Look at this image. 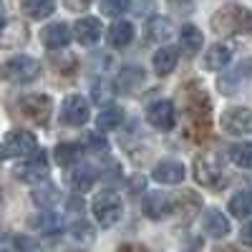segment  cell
<instances>
[{
  "instance_id": "22",
  "label": "cell",
  "mask_w": 252,
  "mask_h": 252,
  "mask_svg": "<svg viewBox=\"0 0 252 252\" xmlns=\"http://www.w3.org/2000/svg\"><path fill=\"white\" fill-rule=\"evenodd\" d=\"M56 10V0H23V13L33 20L48 18Z\"/></svg>"
},
{
  "instance_id": "14",
  "label": "cell",
  "mask_w": 252,
  "mask_h": 252,
  "mask_svg": "<svg viewBox=\"0 0 252 252\" xmlns=\"http://www.w3.org/2000/svg\"><path fill=\"white\" fill-rule=\"evenodd\" d=\"M101 20L98 18H81L78 23H76V38H78V43L83 46H94L96 40L101 38Z\"/></svg>"
},
{
  "instance_id": "36",
  "label": "cell",
  "mask_w": 252,
  "mask_h": 252,
  "mask_svg": "<svg viewBox=\"0 0 252 252\" xmlns=\"http://www.w3.org/2000/svg\"><path fill=\"white\" fill-rule=\"evenodd\" d=\"M217 252H252V250H247V247H240V245H224V247H220Z\"/></svg>"
},
{
  "instance_id": "17",
  "label": "cell",
  "mask_w": 252,
  "mask_h": 252,
  "mask_svg": "<svg viewBox=\"0 0 252 252\" xmlns=\"http://www.w3.org/2000/svg\"><path fill=\"white\" fill-rule=\"evenodd\" d=\"M134 40V26L129 20H116V23L109 28V43L114 48H124Z\"/></svg>"
},
{
  "instance_id": "16",
  "label": "cell",
  "mask_w": 252,
  "mask_h": 252,
  "mask_svg": "<svg viewBox=\"0 0 252 252\" xmlns=\"http://www.w3.org/2000/svg\"><path fill=\"white\" fill-rule=\"evenodd\" d=\"M250 73H252V61L240 63V66H237L235 71H229V73H224V76H222V81H220L222 91H224V94H235V89L240 86V81H247V78H250Z\"/></svg>"
},
{
  "instance_id": "12",
  "label": "cell",
  "mask_w": 252,
  "mask_h": 252,
  "mask_svg": "<svg viewBox=\"0 0 252 252\" xmlns=\"http://www.w3.org/2000/svg\"><path fill=\"white\" fill-rule=\"evenodd\" d=\"M184 164L182 161H174V159H166V161H159L154 166V179L161 182V184H179L184 179Z\"/></svg>"
},
{
  "instance_id": "23",
  "label": "cell",
  "mask_w": 252,
  "mask_h": 252,
  "mask_svg": "<svg viewBox=\"0 0 252 252\" xmlns=\"http://www.w3.org/2000/svg\"><path fill=\"white\" fill-rule=\"evenodd\" d=\"M229 215L232 217H250L252 215V192H237L229 199Z\"/></svg>"
},
{
  "instance_id": "19",
  "label": "cell",
  "mask_w": 252,
  "mask_h": 252,
  "mask_svg": "<svg viewBox=\"0 0 252 252\" xmlns=\"http://www.w3.org/2000/svg\"><path fill=\"white\" fill-rule=\"evenodd\" d=\"M204 232L209 237H224L229 232V222L220 209H209V212L204 215Z\"/></svg>"
},
{
  "instance_id": "3",
  "label": "cell",
  "mask_w": 252,
  "mask_h": 252,
  "mask_svg": "<svg viewBox=\"0 0 252 252\" xmlns=\"http://www.w3.org/2000/svg\"><path fill=\"white\" fill-rule=\"evenodd\" d=\"M94 217L101 227H114L121 220V199L114 192H101L94 197Z\"/></svg>"
},
{
  "instance_id": "28",
  "label": "cell",
  "mask_w": 252,
  "mask_h": 252,
  "mask_svg": "<svg viewBox=\"0 0 252 252\" xmlns=\"http://www.w3.org/2000/svg\"><path fill=\"white\" fill-rule=\"evenodd\" d=\"M58 199H61V192L56 187H43V189H35L33 192V202L40 207H53Z\"/></svg>"
},
{
  "instance_id": "4",
  "label": "cell",
  "mask_w": 252,
  "mask_h": 252,
  "mask_svg": "<svg viewBox=\"0 0 252 252\" xmlns=\"http://www.w3.org/2000/svg\"><path fill=\"white\" fill-rule=\"evenodd\" d=\"M38 71H40V66H38V61L35 58H31V56H13L5 66H3V76H5V81H10V83H28V81H33L35 76H38Z\"/></svg>"
},
{
  "instance_id": "10",
  "label": "cell",
  "mask_w": 252,
  "mask_h": 252,
  "mask_svg": "<svg viewBox=\"0 0 252 252\" xmlns=\"http://www.w3.org/2000/svg\"><path fill=\"white\" fill-rule=\"evenodd\" d=\"M194 177H197V182L204 184V187H220V184L224 182L222 166H220L212 157H199V159L194 161Z\"/></svg>"
},
{
  "instance_id": "11",
  "label": "cell",
  "mask_w": 252,
  "mask_h": 252,
  "mask_svg": "<svg viewBox=\"0 0 252 252\" xmlns=\"http://www.w3.org/2000/svg\"><path fill=\"white\" fill-rule=\"evenodd\" d=\"M61 116L66 124L71 126H81L89 121V101L81 98V96H68L63 101V109H61Z\"/></svg>"
},
{
  "instance_id": "33",
  "label": "cell",
  "mask_w": 252,
  "mask_h": 252,
  "mask_svg": "<svg viewBox=\"0 0 252 252\" xmlns=\"http://www.w3.org/2000/svg\"><path fill=\"white\" fill-rule=\"evenodd\" d=\"M73 237L76 240H91L94 232H91V227L86 222H78V224H73Z\"/></svg>"
},
{
  "instance_id": "29",
  "label": "cell",
  "mask_w": 252,
  "mask_h": 252,
  "mask_svg": "<svg viewBox=\"0 0 252 252\" xmlns=\"http://www.w3.org/2000/svg\"><path fill=\"white\" fill-rule=\"evenodd\" d=\"M129 5H131V0H101V13L109 18H116L129 10Z\"/></svg>"
},
{
  "instance_id": "37",
  "label": "cell",
  "mask_w": 252,
  "mask_h": 252,
  "mask_svg": "<svg viewBox=\"0 0 252 252\" xmlns=\"http://www.w3.org/2000/svg\"><path fill=\"white\" fill-rule=\"evenodd\" d=\"M242 242H247V245H252V222L242 227Z\"/></svg>"
},
{
  "instance_id": "30",
  "label": "cell",
  "mask_w": 252,
  "mask_h": 252,
  "mask_svg": "<svg viewBox=\"0 0 252 252\" xmlns=\"http://www.w3.org/2000/svg\"><path fill=\"white\" fill-rule=\"evenodd\" d=\"M94 101L96 103H109V101H114V89H111V83H106V81H96L94 83Z\"/></svg>"
},
{
  "instance_id": "21",
  "label": "cell",
  "mask_w": 252,
  "mask_h": 252,
  "mask_svg": "<svg viewBox=\"0 0 252 252\" xmlns=\"http://www.w3.org/2000/svg\"><path fill=\"white\" fill-rule=\"evenodd\" d=\"M202 31L199 28H194V26H184L182 31H179V46H182V51L187 53V56H194L197 51H202Z\"/></svg>"
},
{
  "instance_id": "1",
  "label": "cell",
  "mask_w": 252,
  "mask_h": 252,
  "mask_svg": "<svg viewBox=\"0 0 252 252\" xmlns=\"http://www.w3.org/2000/svg\"><path fill=\"white\" fill-rule=\"evenodd\" d=\"M182 111L194 131H202V136L209 131V119H212V106L199 83H187V89L182 91Z\"/></svg>"
},
{
  "instance_id": "26",
  "label": "cell",
  "mask_w": 252,
  "mask_h": 252,
  "mask_svg": "<svg viewBox=\"0 0 252 252\" xmlns=\"http://www.w3.org/2000/svg\"><path fill=\"white\" fill-rule=\"evenodd\" d=\"M229 159L242 169H252V144H235L229 146Z\"/></svg>"
},
{
  "instance_id": "32",
  "label": "cell",
  "mask_w": 252,
  "mask_h": 252,
  "mask_svg": "<svg viewBox=\"0 0 252 252\" xmlns=\"http://www.w3.org/2000/svg\"><path fill=\"white\" fill-rule=\"evenodd\" d=\"M169 35H172V23H169V20H154V23H152V38L166 40Z\"/></svg>"
},
{
  "instance_id": "20",
  "label": "cell",
  "mask_w": 252,
  "mask_h": 252,
  "mask_svg": "<svg viewBox=\"0 0 252 252\" xmlns=\"http://www.w3.org/2000/svg\"><path fill=\"white\" fill-rule=\"evenodd\" d=\"M177 58H179L177 48H172V46H161V48L154 53V71H157L159 76L172 73L174 66H177Z\"/></svg>"
},
{
  "instance_id": "24",
  "label": "cell",
  "mask_w": 252,
  "mask_h": 252,
  "mask_svg": "<svg viewBox=\"0 0 252 252\" xmlns=\"http://www.w3.org/2000/svg\"><path fill=\"white\" fill-rule=\"evenodd\" d=\"M94 179H96V172L91 169V166H76V169L71 172V184H73V189H78V192H86V189H91V184H94Z\"/></svg>"
},
{
  "instance_id": "25",
  "label": "cell",
  "mask_w": 252,
  "mask_h": 252,
  "mask_svg": "<svg viewBox=\"0 0 252 252\" xmlns=\"http://www.w3.org/2000/svg\"><path fill=\"white\" fill-rule=\"evenodd\" d=\"M26 38H28V31L23 23H15V20H8V26L3 31V46H20V43H26Z\"/></svg>"
},
{
  "instance_id": "7",
  "label": "cell",
  "mask_w": 252,
  "mask_h": 252,
  "mask_svg": "<svg viewBox=\"0 0 252 252\" xmlns=\"http://www.w3.org/2000/svg\"><path fill=\"white\" fill-rule=\"evenodd\" d=\"M222 129L227 134H235V136H242V134H252V111L245 109V106H232L222 114Z\"/></svg>"
},
{
  "instance_id": "13",
  "label": "cell",
  "mask_w": 252,
  "mask_h": 252,
  "mask_svg": "<svg viewBox=\"0 0 252 252\" xmlns=\"http://www.w3.org/2000/svg\"><path fill=\"white\" fill-rule=\"evenodd\" d=\"M40 38H43L46 48H66L71 40V28L66 23H51L48 28H43Z\"/></svg>"
},
{
  "instance_id": "18",
  "label": "cell",
  "mask_w": 252,
  "mask_h": 252,
  "mask_svg": "<svg viewBox=\"0 0 252 252\" xmlns=\"http://www.w3.org/2000/svg\"><path fill=\"white\" fill-rule=\"evenodd\" d=\"M229 58H232V51H229L227 46L215 43L212 48L204 53V68L207 71H222L227 63H229Z\"/></svg>"
},
{
  "instance_id": "5",
  "label": "cell",
  "mask_w": 252,
  "mask_h": 252,
  "mask_svg": "<svg viewBox=\"0 0 252 252\" xmlns=\"http://www.w3.org/2000/svg\"><path fill=\"white\" fill-rule=\"evenodd\" d=\"M18 111L26 119H31L33 124H48L51 111H53V101L48 96L33 94V96H26V98L18 101Z\"/></svg>"
},
{
  "instance_id": "9",
  "label": "cell",
  "mask_w": 252,
  "mask_h": 252,
  "mask_svg": "<svg viewBox=\"0 0 252 252\" xmlns=\"http://www.w3.org/2000/svg\"><path fill=\"white\" fill-rule=\"evenodd\" d=\"M146 119L154 129H161V131H169L174 129V121H177V114H174V103L172 101H154L149 109H146Z\"/></svg>"
},
{
  "instance_id": "15",
  "label": "cell",
  "mask_w": 252,
  "mask_h": 252,
  "mask_svg": "<svg viewBox=\"0 0 252 252\" xmlns=\"http://www.w3.org/2000/svg\"><path fill=\"white\" fill-rule=\"evenodd\" d=\"M144 209H146V215H149L152 220H159V217H166L172 212V199L166 197L164 192H154L146 197L144 202Z\"/></svg>"
},
{
  "instance_id": "6",
  "label": "cell",
  "mask_w": 252,
  "mask_h": 252,
  "mask_svg": "<svg viewBox=\"0 0 252 252\" xmlns=\"http://www.w3.org/2000/svg\"><path fill=\"white\" fill-rule=\"evenodd\" d=\"M38 152V141L31 131H23V129H15L5 136L3 141V157L10 159V157H28V154H35Z\"/></svg>"
},
{
  "instance_id": "2",
  "label": "cell",
  "mask_w": 252,
  "mask_h": 252,
  "mask_svg": "<svg viewBox=\"0 0 252 252\" xmlns=\"http://www.w3.org/2000/svg\"><path fill=\"white\" fill-rule=\"evenodd\" d=\"M212 28L222 35H252V10L242 5H224L212 15Z\"/></svg>"
},
{
  "instance_id": "31",
  "label": "cell",
  "mask_w": 252,
  "mask_h": 252,
  "mask_svg": "<svg viewBox=\"0 0 252 252\" xmlns=\"http://www.w3.org/2000/svg\"><path fill=\"white\" fill-rule=\"evenodd\" d=\"M56 159H58V164H73L78 159V146L76 144H61L56 149Z\"/></svg>"
},
{
  "instance_id": "35",
  "label": "cell",
  "mask_w": 252,
  "mask_h": 252,
  "mask_svg": "<svg viewBox=\"0 0 252 252\" xmlns=\"http://www.w3.org/2000/svg\"><path fill=\"white\" fill-rule=\"evenodd\" d=\"M119 252H146L141 245H131V242H126V245H121L119 247Z\"/></svg>"
},
{
  "instance_id": "38",
  "label": "cell",
  "mask_w": 252,
  "mask_h": 252,
  "mask_svg": "<svg viewBox=\"0 0 252 252\" xmlns=\"http://www.w3.org/2000/svg\"><path fill=\"white\" fill-rule=\"evenodd\" d=\"M3 252H8V250H3Z\"/></svg>"
},
{
  "instance_id": "27",
  "label": "cell",
  "mask_w": 252,
  "mask_h": 252,
  "mask_svg": "<svg viewBox=\"0 0 252 252\" xmlns=\"http://www.w3.org/2000/svg\"><path fill=\"white\" fill-rule=\"evenodd\" d=\"M121 121H124V114L119 109H106L98 114L96 126H98V131H114L116 126H121Z\"/></svg>"
},
{
  "instance_id": "34",
  "label": "cell",
  "mask_w": 252,
  "mask_h": 252,
  "mask_svg": "<svg viewBox=\"0 0 252 252\" xmlns=\"http://www.w3.org/2000/svg\"><path fill=\"white\" fill-rule=\"evenodd\" d=\"M89 139H91V144L96 146V152H106V149H109V144H106V141H103V139H101L98 134H91Z\"/></svg>"
},
{
  "instance_id": "8",
  "label": "cell",
  "mask_w": 252,
  "mask_h": 252,
  "mask_svg": "<svg viewBox=\"0 0 252 252\" xmlns=\"http://www.w3.org/2000/svg\"><path fill=\"white\" fill-rule=\"evenodd\" d=\"M15 177L20 182H26V184H38V182H43L48 177V159L43 152H35L28 161H23L15 169Z\"/></svg>"
}]
</instances>
